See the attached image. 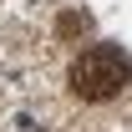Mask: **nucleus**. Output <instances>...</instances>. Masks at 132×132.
Masks as SVG:
<instances>
[{
    "label": "nucleus",
    "mask_w": 132,
    "mask_h": 132,
    "mask_svg": "<svg viewBox=\"0 0 132 132\" xmlns=\"http://www.w3.org/2000/svg\"><path fill=\"white\" fill-rule=\"evenodd\" d=\"M66 81H71V92L81 102H112L132 86V61H127L122 46H92L71 61Z\"/></svg>",
    "instance_id": "1"
},
{
    "label": "nucleus",
    "mask_w": 132,
    "mask_h": 132,
    "mask_svg": "<svg viewBox=\"0 0 132 132\" xmlns=\"http://www.w3.org/2000/svg\"><path fill=\"white\" fill-rule=\"evenodd\" d=\"M92 31V15L86 10H61V20H56V36L61 41H76V36H86Z\"/></svg>",
    "instance_id": "2"
}]
</instances>
